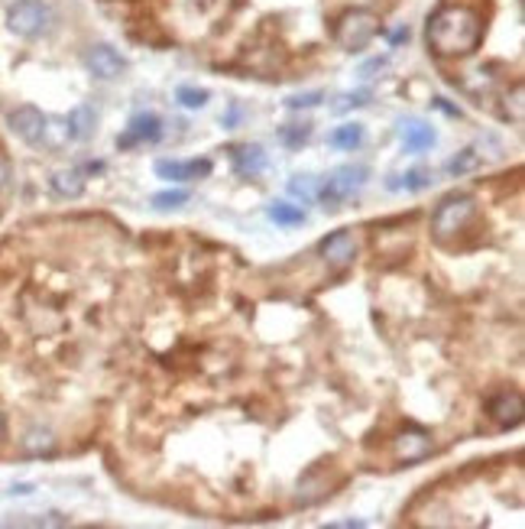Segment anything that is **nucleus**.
I'll return each instance as SVG.
<instances>
[{
  "instance_id": "obj_22",
  "label": "nucleus",
  "mask_w": 525,
  "mask_h": 529,
  "mask_svg": "<svg viewBox=\"0 0 525 529\" xmlns=\"http://www.w3.org/2000/svg\"><path fill=\"white\" fill-rule=\"evenodd\" d=\"M186 202H188V192H186V188H169V192H159V196H153V208H159V212H169V208H182Z\"/></svg>"
},
{
  "instance_id": "obj_14",
  "label": "nucleus",
  "mask_w": 525,
  "mask_h": 529,
  "mask_svg": "<svg viewBox=\"0 0 525 529\" xmlns=\"http://www.w3.org/2000/svg\"><path fill=\"white\" fill-rule=\"evenodd\" d=\"M68 137L72 140H78V143H85V140H91L95 137V131H97V114H95V107L91 105H78V107H72V114H68Z\"/></svg>"
},
{
  "instance_id": "obj_11",
  "label": "nucleus",
  "mask_w": 525,
  "mask_h": 529,
  "mask_svg": "<svg viewBox=\"0 0 525 529\" xmlns=\"http://www.w3.org/2000/svg\"><path fill=\"white\" fill-rule=\"evenodd\" d=\"M399 137H403V147L405 153H425V150L435 147V131H431V123L419 121V117H409V121L399 123Z\"/></svg>"
},
{
  "instance_id": "obj_1",
  "label": "nucleus",
  "mask_w": 525,
  "mask_h": 529,
  "mask_svg": "<svg viewBox=\"0 0 525 529\" xmlns=\"http://www.w3.org/2000/svg\"><path fill=\"white\" fill-rule=\"evenodd\" d=\"M484 40V20L474 7L448 4L429 20V46L438 56H470Z\"/></svg>"
},
{
  "instance_id": "obj_18",
  "label": "nucleus",
  "mask_w": 525,
  "mask_h": 529,
  "mask_svg": "<svg viewBox=\"0 0 525 529\" xmlns=\"http://www.w3.org/2000/svg\"><path fill=\"white\" fill-rule=\"evenodd\" d=\"M26 455H52L56 451V435L49 429H30L23 439Z\"/></svg>"
},
{
  "instance_id": "obj_15",
  "label": "nucleus",
  "mask_w": 525,
  "mask_h": 529,
  "mask_svg": "<svg viewBox=\"0 0 525 529\" xmlns=\"http://www.w3.org/2000/svg\"><path fill=\"white\" fill-rule=\"evenodd\" d=\"M52 192L62 198H78L85 192V172L81 169H59L52 172V179H49Z\"/></svg>"
},
{
  "instance_id": "obj_7",
  "label": "nucleus",
  "mask_w": 525,
  "mask_h": 529,
  "mask_svg": "<svg viewBox=\"0 0 525 529\" xmlns=\"http://www.w3.org/2000/svg\"><path fill=\"white\" fill-rule=\"evenodd\" d=\"M46 114H42L40 107H32V105H23V107H16V111H10L7 117V127L16 133V137L23 140V143H30V147H36V143H42L46 140Z\"/></svg>"
},
{
  "instance_id": "obj_23",
  "label": "nucleus",
  "mask_w": 525,
  "mask_h": 529,
  "mask_svg": "<svg viewBox=\"0 0 525 529\" xmlns=\"http://www.w3.org/2000/svg\"><path fill=\"white\" fill-rule=\"evenodd\" d=\"M308 137H312V123H289V127L279 131V140H283L285 147H302Z\"/></svg>"
},
{
  "instance_id": "obj_6",
  "label": "nucleus",
  "mask_w": 525,
  "mask_h": 529,
  "mask_svg": "<svg viewBox=\"0 0 525 529\" xmlns=\"http://www.w3.org/2000/svg\"><path fill=\"white\" fill-rule=\"evenodd\" d=\"M81 62H85V68H88L95 78H101V82H113V78H121V75L127 72V66H130L127 59L113 50L111 42H95V46H88L85 56H81Z\"/></svg>"
},
{
  "instance_id": "obj_10",
  "label": "nucleus",
  "mask_w": 525,
  "mask_h": 529,
  "mask_svg": "<svg viewBox=\"0 0 525 529\" xmlns=\"http://www.w3.org/2000/svg\"><path fill=\"white\" fill-rule=\"evenodd\" d=\"M156 176L169 182H192L211 176V160H192V163H178V160H159Z\"/></svg>"
},
{
  "instance_id": "obj_25",
  "label": "nucleus",
  "mask_w": 525,
  "mask_h": 529,
  "mask_svg": "<svg viewBox=\"0 0 525 529\" xmlns=\"http://www.w3.org/2000/svg\"><path fill=\"white\" fill-rule=\"evenodd\" d=\"M289 192H292V196H299L302 202H312V198H315V192H318V186H315V179H312V176H292V179H289Z\"/></svg>"
},
{
  "instance_id": "obj_5",
  "label": "nucleus",
  "mask_w": 525,
  "mask_h": 529,
  "mask_svg": "<svg viewBox=\"0 0 525 529\" xmlns=\"http://www.w3.org/2000/svg\"><path fill=\"white\" fill-rule=\"evenodd\" d=\"M474 212H477V202H474V196H467V192H454V196H448L445 202L435 208V218H431V224H435V234L438 237H448V234H457V231L467 228V221L474 218Z\"/></svg>"
},
{
  "instance_id": "obj_4",
  "label": "nucleus",
  "mask_w": 525,
  "mask_h": 529,
  "mask_svg": "<svg viewBox=\"0 0 525 529\" xmlns=\"http://www.w3.org/2000/svg\"><path fill=\"white\" fill-rule=\"evenodd\" d=\"M367 179H370V169H367V166H340V169H334L331 176L321 182L315 198H321L324 208H334V205H340L344 198L354 196V192H360V188L367 186Z\"/></svg>"
},
{
  "instance_id": "obj_16",
  "label": "nucleus",
  "mask_w": 525,
  "mask_h": 529,
  "mask_svg": "<svg viewBox=\"0 0 525 529\" xmlns=\"http://www.w3.org/2000/svg\"><path fill=\"white\" fill-rule=\"evenodd\" d=\"M364 137H367L364 123L348 121V123H340V127H334V131L328 133V147H334V150H357L360 143H364Z\"/></svg>"
},
{
  "instance_id": "obj_17",
  "label": "nucleus",
  "mask_w": 525,
  "mask_h": 529,
  "mask_svg": "<svg viewBox=\"0 0 525 529\" xmlns=\"http://www.w3.org/2000/svg\"><path fill=\"white\" fill-rule=\"evenodd\" d=\"M269 221L276 224H283V228H295V224H305V212H302L299 205H289V202H273L267 208Z\"/></svg>"
},
{
  "instance_id": "obj_26",
  "label": "nucleus",
  "mask_w": 525,
  "mask_h": 529,
  "mask_svg": "<svg viewBox=\"0 0 525 529\" xmlns=\"http://www.w3.org/2000/svg\"><path fill=\"white\" fill-rule=\"evenodd\" d=\"M285 105H289L292 111H299V107H318V105H321V91H308V95H295V98H289Z\"/></svg>"
},
{
  "instance_id": "obj_13",
  "label": "nucleus",
  "mask_w": 525,
  "mask_h": 529,
  "mask_svg": "<svg viewBox=\"0 0 525 529\" xmlns=\"http://www.w3.org/2000/svg\"><path fill=\"white\" fill-rule=\"evenodd\" d=\"M490 415H493L502 429L519 425L522 423V397H519V393H500V397L490 403Z\"/></svg>"
},
{
  "instance_id": "obj_21",
  "label": "nucleus",
  "mask_w": 525,
  "mask_h": 529,
  "mask_svg": "<svg viewBox=\"0 0 525 529\" xmlns=\"http://www.w3.org/2000/svg\"><path fill=\"white\" fill-rule=\"evenodd\" d=\"M399 182H389V188H405V192H419L431 182L429 169H409L405 176H396Z\"/></svg>"
},
{
  "instance_id": "obj_24",
  "label": "nucleus",
  "mask_w": 525,
  "mask_h": 529,
  "mask_svg": "<svg viewBox=\"0 0 525 529\" xmlns=\"http://www.w3.org/2000/svg\"><path fill=\"white\" fill-rule=\"evenodd\" d=\"M477 166H480V156L474 153V150H464V153H457L451 163H448V172H451V176H467V172L477 169Z\"/></svg>"
},
{
  "instance_id": "obj_19",
  "label": "nucleus",
  "mask_w": 525,
  "mask_h": 529,
  "mask_svg": "<svg viewBox=\"0 0 525 529\" xmlns=\"http://www.w3.org/2000/svg\"><path fill=\"white\" fill-rule=\"evenodd\" d=\"M237 160V172H243V176H253V172H259L263 166H267V153H263V147H240L234 153Z\"/></svg>"
},
{
  "instance_id": "obj_9",
  "label": "nucleus",
  "mask_w": 525,
  "mask_h": 529,
  "mask_svg": "<svg viewBox=\"0 0 525 529\" xmlns=\"http://www.w3.org/2000/svg\"><path fill=\"white\" fill-rule=\"evenodd\" d=\"M393 451H396L399 461H421V458L431 455V435L421 429H405L396 435V442H393Z\"/></svg>"
},
{
  "instance_id": "obj_27",
  "label": "nucleus",
  "mask_w": 525,
  "mask_h": 529,
  "mask_svg": "<svg viewBox=\"0 0 525 529\" xmlns=\"http://www.w3.org/2000/svg\"><path fill=\"white\" fill-rule=\"evenodd\" d=\"M360 105H367V95H348V98L338 105V111H348V107H360Z\"/></svg>"
},
{
  "instance_id": "obj_8",
  "label": "nucleus",
  "mask_w": 525,
  "mask_h": 529,
  "mask_svg": "<svg viewBox=\"0 0 525 529\" xmlns=\"http://www.w3.org/2000/svg\"><path fill=\"white\" fill-rule=\"evenodd\" d=\"M318 251H321V260L328 263V267H348L357 257V241L350 231H334V234L324 237Z\"/></svg>"
},
{
  "instance_id": "obj_20",
  "label": "nucleus",
  "mask_w": 525,
  "mask_h": 529,
  "mask_svg": "<svg viewBox=\"0 0 525 529\" xmlns=\"http://www.w3.org/2000/svg\"><path fill=\"white\" fill-rule=\"evenodd\" d=\"M208 91L204 88H195V85H182V88L176 91V101L182 107H188V111H198V107H204L208 105Z\"/></svg>"
},
{
  "instance_id": "obj_28",
  "label": "nucleus",
  "mask_w": 525,
  "mask_h": 529,
  "mask_svg": "<svg viewBox=\"0 0 525 529\" xmlns=\"http://www.w3.org/2000/svg\"><path fill=\"white\" fill-rule=\"evenodd\" d=\"M7 435V419H4V413H0V439Z\"/></svg>"
},
{
  "instance_id": "obj_2",
  "label": "nucleus",
  "mask_w": 525,
  "mask_h": 529,
  "mask_svg": "<svg viewBox=\"0 0 525 529\" xmlns=\"http://www.w3.org/2000/svg\"><path fill=\"white\" fill-rule=\"evenodd\" d=\"M52 23V10L46 0H14L7 7V30L20 40H36Z\"/></svg>"
},
{
  "instance_id": "obj_12",
  "label": "nucleus",
  "mask_w": 525,
  "mask_h": 529,
  "mask_svg": "<svg viewBox=\"0 0 525 529\" xmlns=\"http://www.w3.org/2000/svg\"><path fill=\"white\" fill-rule=\"evenodd\" d=\"M162 137V121L156 114H137L130 121V131L117 137V147H133V143H156Z\"/></svg>"
},
{
  "instance_id": "obj_3",
  "label": "nucleus",
  "mask_w": 525,
  "mask_h": 529,
  "mask_svg": "<svg viewBox=\"0 0 525 529\" xmlns=\"http://www.w3.org/2000/svg\"><path fill=\"white\" fill-rule=\"evenodd\" d=\"M376 30H380L376 14L357 7V10H348V14H340L338 26H334V40H338L348 52H357V50H364L367 42L376 36Z\"/></svg>"
}]
</instances>
